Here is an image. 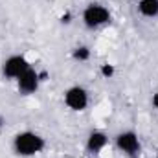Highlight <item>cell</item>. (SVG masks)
<instances>
[{"label":"cell","mask_w":158,"mask_h":158,"mask_svg":"<svg viewBox=\"0 0 158 158\" xmlns=\"http://www.w3.org/2000/svg\"><path fill=\"white\" fill-rule=\"evenodd\" d=\"M116 147H118L123 155H127V156H131V158H136L140 155V149H142L140 138H138V134L132 132V131H123V132H119L118 136H116Z\"/></svg>","instance_id":"3957f363"},{"label":"cell","mask_w":158,"mask_h":158,"mask_svg":"<svg viewBox=\"0 0 158 158\" xmlns=\"http://www.w3.org/2000/svg\"><path fill=\"white\" fill-rule=\"evenodd\" d=\"M138 11L147 17V19H153L158 15V0H140L138 2Z\"/></svg>","instance_id":"ba28073f"},{"label":"cell","mask_w":158,"mask_h":158,"mask_svg":"<svg viewBox=\"0 0 158 158\" xmlns=\"http://www.w3.org/2000/svg\"><path fill=\"white\" fill-rule=\"evenodd\" d=\"M156 158H158V156H156Z\"/></svg>","instance_id":"9a60e30c"},{"label":"cell","mask_w":158,"mask_h":158,"mask_svg":"<svg viewBox=\"0 0 158 158\" xmlns=\"http://www.w3.org/2000/svg\"><path fill=\"white\" fill-rule=\"evenodd\" d=\"M107 142H109V138H107L105 132L94 131V132H90V136L86 138V149H88L90 153H99V151L107 145Z\"/></svg>","instance_id":"52a82bcc"},{"label":"cell","mask_w":158,"mask_h":158,"mask_svg":"<svg viewBox=\"0 0 158 158\" xmlns=\"http://www.w3.org/2000/svg\"><path fill=\"white\" fill-rule=\"evenodd\" d=\"M77 158H83V156H77Z\"/></svg>","instance_id":"5bb4252c"},{"label":"cell","mask_w":158,"mask_h":158,"mask_svg":"<svg viewBox=\"0 0 158 158\" xmlns=\"http://www.w3.org/2000/svg\"><path fill=\"white\" fill-rule=\"evenodd\" d=\"M39 72H35L31 66L20 76V77H17V85H19V92H22V94H33L37 88H39Z\"/></svg>","instance_id":"8992f818"},{"label":"cell","mask_w":158,"mask_h":158,"mask_svg":"<svg viewBox=\"0 0 158 158\" xmlns=\"http://www.w3.org/2000/svg\"><path fill=\"white\" fill-rule=\"evenodd\" d=\"M83 22L88 30H96L110 22V11L101 4H90L83 11Z\"/></svg>","instance_id":"7a4b0ae2"},{"label":"cell","mask_w":158,"mask_h":158,"mask_svg":"<svg viewBox=\"0 0 158 158\" xmlns=\"http://www.w3.org/2000/svg\"><path fill=\"white\" fill-rule=\"evenodd\" d=\"M101 74H103L105 77H110V76L114 74V68H112L110 64H103V66H101Z\"/></svg>","instance_id":"30bf717a"},{"label":"cell","mask_w":158,"mask_h":158,"mask_svg":"<svg viewBox=\"0 0 158 158\" xmlns=\"http://www.w3.org/2000/svg\"><path fill=\"white\" fill-rule=\"evenodd\" d=\"M4 123H6V119H4V116H2V114H0V129L4 127Z\"/></svg>","instance_id":"4fadbf2b"},{"label":"cell","mask_w":158,"mask_h":158,"mask_svg":"<svg viewBox=\"0 0 158 158\" xmlns=\"http://www.w3.org/2000/svg\"><path fill=\"white\" fill-rule=\"evenodd\" d=\"M64 103L72 110H85L88 105V92L83 86H72L64 92Z\"/></svg>","instance_id":"5b68a950"},{"label":"cell","mask_w":158,"mask_h":158,"mask_svg":"<svg viewBox=\"0 0 158 158\" xmlns=\"http://www.w3.org/2000/svg\"><path fill=\"white\" fill-rule=\"evenodd\" d=\"M28 68H30V63L26 61L24 55H11V57H7L4 61L2 74L9 79H17V77H20Z\"/></svg>","instance_id":"277c9868"},{"label":"cell","mask_w":158,"mask_h":158,"mask_svg":"<svg viewBox=\"0 0 158 158\" xmlns=\"http://www.w3.org/2000/svg\"><path fill=\"white\" fill-rule=\"evenodd\" d=\"M151 101H153V105H155V107L158 109V92L155 94V96H153V99H151Z\"/></svg>","instance_id":"7c38bea8"},{"label":"cell","mask_w":158,"mask_h":158,"mask_svg":"<svg viewBox=\"0 0 158 158\" xmlns=\"http://www.w3.org/2000/svg\"><path fill=\"white\" fill-rule=\"evenodd\" d=\"M13 149L19 156H33L44 149V138L31 131L19 132L13 140Z\"/></svg>","instance_id":"6da1fadb"},{"label":"cell","mask_w":158,"mask_h":158,"mask_svg":"<svg viewBox=\"0 0 158 158\" xmlns=\"http://www.w3.org/2000/svg\"><path fill=\"white\" fill-rule=\"evenodd\" d=\"M72 57H74L76 61H86V59L90 57V50H88L86 46H77V48L72 52Z\"/></svg>","instance_id":"9c48e42d"},{"label":"cell","mask_w":158,"mask_h":158,"mask_svg":"<svg viewBox=\"0 0 158 158\" xmlns=\"http://www.w3.org/2000/svg\"><path fill=\"white\" fill-rule=\"evenodd\" d=\"M61 22H63V24H68V22H70V13L63 15V17H61Z\"/></svg>","instance_id":"8fae6325"}]
</instances>
